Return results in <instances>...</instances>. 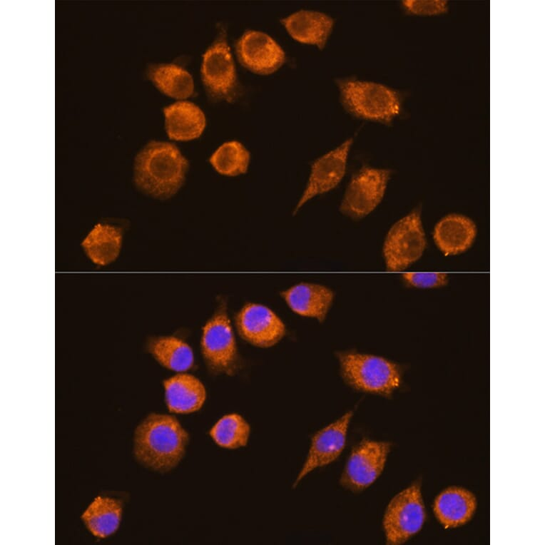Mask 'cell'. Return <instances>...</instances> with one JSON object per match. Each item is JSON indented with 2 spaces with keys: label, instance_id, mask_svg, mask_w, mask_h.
I'll list each match as a JSON object with an SVG mask.
<instances>
[{
  "label": "cell",
  "instance_id": "cell-1",
  "mask_svg": "<svg viewBox=\"0 0 545 545\" xmlns=\"http://www.w3.org/2000/svg\"><path fill=\"white\" fill-rule=\"evenodd\" d=\"M188 165V161L175 144L151 141L135 158L134 182L144 193L166 199L184 183Z\"/></svg>",
  "mask_w": 545,
  "mask_h": 545
},
{
  "label": "cell",
  "instance_id": "cell-2",
  "mask_svg": "<svg viewBox=\"0 0 545 545\" xmlns=\"http://www.w3.org/2000/svg\"><path fill=\"white\" fill-rule=\"evenodd\" d=\"M188 441L187 432L175 417L151 414L136 429L134 454L146 467L168 472L183 458Z\"/></svg>",
  "mask_w": 545,
  "mask_h": 545
},
{
  "label": "cell",
  "instance_id": "cell-3",
  "mask_svg": "<svg viewBox=\"0 0 545 545\" xmlns=\"http://www.w3.org/2000/svg\"><path fill=\"white\" fill-rule=\"evenodd\" d=\"M337 83L342 106L357 118L388 124L401 112L399 93L387 86L355 78L339 79Z\"/></svg>",
  "mask_w": 545,
  "mask_h": 545
},
{
  "label": "cell",
  "instance_id": "cell-4",
  "mask_svg": "<svg viewBox=\"0 0 545 545\" xmlns=\"http://www.w3.org/2000/svg\"><path fill=\"white\" fill-rule=\"evenodd\" d=\"M342 377L355 389L387 395L401 382L397 365L380 356L354 352L338 355Z\"/></svg>",
  "mask_w": 545,
  "mask_h": 545
},
{
  "label": "cell",
  "instance_id": "cell-5",
  "mask_svg": "<svg viewBox=\"0 0 545 545\" xmlns=\"http://www.w3.org/2000/svg\"><path fill=\"white\" fill-rule=\"evenodd\" d=\"M200 72L210 100L232 101L238 97L240 83L226 29L222 24L215 39L203 55Z\"/></svg>",
  "mask_w": 545,
  "mask_h": 545
},
{
  "label": "cell",
  "instance_id": "cell-6",
  "mask_svg": "<svg viewBox=\"0 0 545 545\" xmlns=\"http://www.w3.org/2000/svg\"><path fill=\"white\" fill-rule=\"evenodd\" d=\"M427 245L420 209L397 220L386 234L382 255L387 270L402 271L417 262Z\"/></svg>",
  "mask_w": 545,
  "mask_h": 545
},
{
  "label": "cell",
  "instance_id": "cell-7",
  "mask_svg": "<svg viewBox=\"0 0 545 545\" xmlns=\"http://www.w3.org/2000/svg\"><path fill=\"white\" fill-rule=\"evenodd\" d=\"M391 177V170L364 165L350 180L340 205L345 216L360 220L382 202Z\"/></svg>",
  "mask_w": 545,
  "mask_h": 545
},
{
  "label": "cell",
  "instance_id": "cell-8",
  "mask_svg": "<svg viewBox=\"0 0 545 545\" xmlns=\"http://www.w3.org/2000/svg\"><path fill=\"white\" fill-rule=\"evenodd\" d=\"M425 520V510L418 483L396 494L389 503L383 518L388 544H401L416 534Z\"/></svg>",
  "mask_w": 545,
  "mask_h": 545
},
{
  "label": "cell",
  "instance_id": "cell-9",
  "mask_svg": "<svg viewBox=\"0 0 545 545\" xmlns=\"http://www.w3.org/2000/svg\"><path fill=\"white\" fill-rule=\"evenodd\" d=\"M389 451L388 442L362 441L347 459L341 476V484L353 491L370 487L382 472Z\"/></svg>",
  "mask_w": 545,
  "mask_h": 545
},
{
  "label": "cell",
  "instance_id": "cell-10",
  "mask_svg": "<svg viewBox=\"0 0 545 545\" xmlns=\"http://www.w3.org/2000/svg\"><path fill=\"white\" fill-rule=\"evenodd\" d=\"M352 138L317 158L312 164L305 188L297 203L293 215L310 200L335 188L343 179L347 170Z\"/></svg>",
  "mask_w": 545,
  "mask_h": 545
},
{
  "label": "cell",
  "instance_id": "cell-11",
  "mask_svg": "<svg viewBox=\"0 0 545 545\" xmlns=\"http://www.w3.org/2000/svg\"><path fill=\"white\" fill-rule=\"evenodd\" d=\"M240 63L258 74H270L277 71L286 60L280 44L268 34L253 29L243 32L235 42Z\"/></svg>",
  "mask_w": 545,
  "mask_h": 545
},
{
  "label": "cell",
  "instance_id": "cell-12",
  "mask_svg": "<svg viewBox=\"0 0 545 545\" xmlns=\"http://www.w3.org/2000/svg\"><path fill=\"white\" fill-rule=\"evenodd\" d=\"M201 348L209 367L217 372H228L237 360L235 340L228 317L219 310L203 328Z\"/></svg>",
  "mask_w": 545,
  "mask_h": 545
},
{
  "label": "cell",
  "instance_id": "cell-13",
  "mask_svg": "<svg viewBox=\"0 0 545 545\" xmlns=\"http://www.w3.org/2000/svg\"><path fill=\"white\" fill-rule=\"evenodd\" d=\"M236 327L243 339L260 347L274 345L285 333L280 318L268 307L256 303H248L240 310Z\"/></svg>",
  "mask_w": 545,
  "mask_h": 545
},
{
  "label": "cell",
  "instance_id": "cell-14",
  "mask_svg": "<svg viewBox=\"0 0 545 545\" xmlns=\"http://www.w3.org/2000/svg\"><path fill=\"white\" fill-rule=\"evenodd\" d=\"M352 416L351 411L345 413L313 436L306 459L294 486L310 472L332 463L340 455L345 446Z\"/></svg>",
  "mask_w": 545,
  "mask_h": 545
},
{
  "label": "cell",
  "instance_id": "cell-15",
  "mask_svg": "<svg viewBox=\"0 0 545 545\" xmlns=\"http://www.w3.org/2000/svg\"><path fill=\"white\" fill-rule=\"evenodd\" d=\"M280 21L293 39L320 50L325 48L334 26V19L329 15L306 9L297 11Z\"/></svg>",
  "mask_w": 545,
  "mask_h": 545
},
{
  "label": "cell",
  "instance_id": "cell-16",
  "mask_svg": "<svg viewBox=\"0 0 545 545\" xmlns=\"http://www.w3.org/2000/svg\"><path fill=\"white\" fill-rule=\"evenodd\" d=\"M477 233V225L471 218L460 214H449L435 225L433 238L444 255H455L472 246Z\"/></svg>",
  "mask_w": 545,
  "mask_h": 545
},
{
  "label": "cell",
  "instance_id": "cell-17",
  "mask_svg": "<svg viewBox=\"0 0 545 545\" xmlns=\"http://www.w3.org/2000/svg\"><path fill=\"white\" fill-rule=\"evenodd\" d=\"M281 296L296 314L322 322L331 307L334 292L320 284L300 282L282 291Z\"/></svg>",
  "mask_w": 545,
  "mask_h": 545
},
{
  "label": "cell",
  "instance_id": "cell-18",
  "mask_svg": "<svg viewBox=\"0 0 545 545\" xmlns=\"http://www.w3.org/2000/svg\"><path fill=\"white\" fill-rule=\"evenodd\" d=\"M163 111L165 131L172 140H192L198 138L205 129L203 111L190 101H179L164 107Z\"/></svg>",
  "mask_w": 545,
  "mask_h": 545
},
{
  "label": "cell",
  "instance_id": "cell-19",
  "mask_svg": "<svg viewBox=\"0 0 545 545\" xmlns=\"http://www.w3.org/2000/svg\"><path fill=\"white\" fill-rule=\"evenodd\" d=\"M165 400L171 412L188 414L198 410L206 393L200 381L190 375L180 374L163 382Z\"/></svg>",
  "mask_w": 545,
  "mask_h": 545
},
{
  "label": "cell",
  "instance_id": "cell-20",
  "mask_svg": "<svg viewBox=\"0 0 545 545\" xmlns=\"http://www.w3.org/2000/svg\"><path fill=\"white\" fill-rule=\"evenodd\" d=\"M477 506L474 495L461 487H449L436 498L434 511L446 528L457 527L468 522Z\"/></svg>",
  "mask_w": 545,
  "mask_h": 545
},
{
  "label": "cell",
  "instance_id": "cell-21",
  "mask_svg": "<svg viewBox=\"0 0 545 545\" xmlns=\"http://www.w3.org/2000/svg\"><path fill=\"white\" fill-rule=\"evenodd\" d=\"M123 239L121 228L98 223L88 233L81 246L88 258L96 265H107L118 256Z\"/></svg>",
  "mask_w": 545,
  "mask_h": 545
},
{
  "label": "cell",
  "instance_id": "cell-22",
  "mask_svg": "<svg viewBox=\"0 0 545 545\" xmlns=\"http://www.w3.org/2000/svg\"><path fill=\"white\" fill-rule=\"evenodd\" d=\"M122 516L120 500L98 496L81 515L85 526L96 537L106 538L118 529Z\"/></svg>",
  "mask_w": 545,
  "mask_h": 545
},
{
  "label": "cell",
  "instance_id": "cell-23",
  "mask_svg": "<svg viewBox=\"0 0 545 545\" xmlns=\"http://www.w3.org/2000/svg\"><path fill=\"white\" fill-rule=\"evenodd\" d=\"M149 80L162 93L175 98H185L194 93L192 75L175 63H157L148 66Z\"/></svg>",
  "mask_w": 545,
  "mask_h": 545
},
{
  "label": "cell",
  "instance_id": "cell-24",
  "mask_svg": "<svg viewBox=\"0 0 545 545\" xmlns=\"http://www.w3.org/2000/svg\"><path fill=\"white\" fill-rule=\"evenodd\" d=\"M148 349L156 360L169 370L185 372L193 365L191 348L178 337L164 336L153 338L149 342Z\"/></svg>",
  "mask_w": 545,
  "mask_h": 545
},
{
  "label": "cell",
  "instance_id": "cell-25",
  "mask_svg": "<svg viewBox=\"0 0 545 545\" xmlns=\"http://www.w3.org/2000/svg\"><path fill=\"white\" fill-rule=\"evenodd\" d=\"M250 160V152L238 141L225 142L209 158L214 169L227 176H236L246 173Z\"/></svg>",
  "mask_w": 545,
  "mask_h": 545
},
{
  "label": "cell",
  "instance_id": "cell-26",
  "mask_svg": "<svg viewBox=\"0 0 545 545\" xmlns=\"http://www.w3.org/2000/svg\"><path fill=\"white\" fill-rule=\"evenodd\" d=\"M210 434L217 444L228 449H236L247 444L250 426L238 414L224 416L213 426Z\"/></svg>",
  "mask_w": 545,
  "mask_h": 545
},
{
  "label": "cell",
  "instance_id": "cell-27",
  "mask_svg": "<svg viewBox=\"0 0 545 545\" xmlns=\"http://www.w3.org/2000/svg\"><path fill=\"white\" fill-rule=\"evenodd\" d=\"M402 6L408 14L419 16H439L449 9L446 0H404Z\"/></svg>",
  "mask_w": 545,
  "mask_h": 545
},
{
  "label": "cell",
  "instance_id": "cell-28",
  "mask_svg": "<svg viewBox=\"0 0 545 545\" xmlns=\"http://www.w3.org/2000/svg\"><path fill=\"white\" fill-rule=\"evenodd\" d=\"M402 279L409 285L419 288H434L445 285L448 277L443 272H407Z\"/></svg>",
  "mask_w": 545,
  "mask_h": 545
}]
</instances>
